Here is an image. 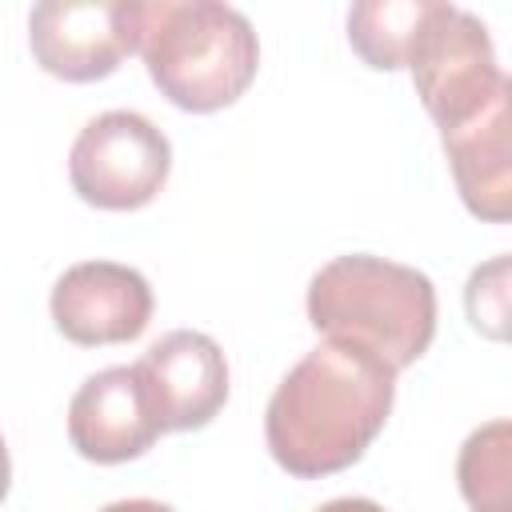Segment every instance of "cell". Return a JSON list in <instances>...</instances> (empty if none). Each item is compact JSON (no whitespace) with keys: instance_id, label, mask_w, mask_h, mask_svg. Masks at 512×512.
I'll return each mask as SVG.
<instances>
[{"instance_id":"6da1fadb","label":"cell","mask_w":512,"mask_h":512,"mask_svg":"<svg viewBox=\"0 0 512 512\" xmlns=\"http://www.w3.org/2000/svg\"><path fill=\"white\" fill-rule=\"evenodd\" d=\"M396 400V372L364 348L324 340L272 392L264 440L296 480L352 468L384 432Z\"/></svg>"},{"instance_id":"7a4b0ae2","label":"cell","mask_w":512,"mask_h":512,"mask_svg":"<svg viewBox=\"0 0 512 512\" xmlns=\"http://www.w3.org/2000/svg\"><path fill=\"white\" fill-rule=\"evenodd\" d=\"M136 52L160 96L180 112L236 104L260 68L248 16L220 0H136Z\"/></svg>"},{"instance_id":"3957f363","label":"cell","mask_w":512,"mask_h":512,"mask_svg":"<svg viewBox=\"0 0 512 512\" xmlns=\"http://www.w3.org/2000/svg\"><path fill=\"white\" fill-rule=\"evenodd\" d=\"M308 320L324 340L364 348L392 372H404L432 348L436 288L420 268L352 252L312 276Z\"/></svg>"},{"instance_id":"277c9868","label":"cell","mask_w":512,"mask_h":512,"mask_svg":"<svg viewBox=\"0 0 512 512\" xmlns=\"http://www.w3.org/2000/svg\"><path fill=\"white\" fill-rule=\"evenodd\" d=\"M404 68L412 72L416 96L440 132L468 124L492 100L508 96V76L496 64L484 20L444 0H428Z\"/></svg>"},{"instance_id":"5b68a950","label":"cell","mask_w":512,"mask_h":512,"mask_svg":"<svg viewBox=\"0 0 512 512\" xmlns=\"http://www.w3.org/2000/svg\"><path fill=\"white\" fill-rule=\"evenodd\" d=\"M172 172L168 136L140 112L112 108L88 120L68 152L72 192L104 212H132L160 196Z\"/></svg>"},{"instance_id":"8992f818","label":"cell","mask_w":512,"mask_h":512,"mask_svg":"<svg viewBox=\"0 0 512 512\" xmlns=\"http://www.w3.org/2000/svg\"><path fill=\"white\" fill-rule=\"evenodd\" d=\"M28 44L56 80H104L136 52V0H44L28 12Z\"/></svg>"},{"instance_id":"52a82bcc","label":"cell","mask_w":512,"mask_h":512,"mask_svg":"<svg viewBox=\"0 0 512 512\" xmlns=\"http://www.w3.org/2000/svg\"><path fill=\"white\" fill-rule=\"evenodd\" d=\"M132 368L160 420V432L204 428L228 400V360L204 332L176 328L160 336Z\"/></svg>"},{"instance_id":"ba28073f","label":"cell","mask_w":512,"mask_h":512,"mask_svg":"<svg viewBox=\"0 0 512 512\" xmlns=\"http://www.w3.org/2000/svg\"><path fill=\"white\" fill-rule=\"evenodd\" d=\"M52 320L80 348L128 344L152 320V288L128 264L84 260L52 284Z\"/></svg>"},{"instance_id":"9c48e42d","label":"cell","mask_w":512,"mask_h":512,"mask_svg":"<svg viewBox=\"0 0 512 512\" xmlns=\"http://www.w3.org/2000/svg\"><path fill=\"white\" fill-rule=\"evenodd\" d=\"M160 436V420L132 364L92 372L68 404V440L92 464H124L144 456Z\"/></svg>"},{"instance_id":"30bf717a","label":"cell","mask_w":512,"mask_h":512,"mask_svg":"<svg viewBox=\"0 0 512 512\" xmlns=\"http://www.w3.org/2000/svg\"><path fill=\"white\" fill-rule=\"evenodd\" d=\"M456 192L464 208L488 224L512 216V152H508V96L492 100L468 124L440 132Z\"/></svg>"},{"instance_id":"8fae6325","label":"cell","mask_w":512,"mask_h":512,"mask_svg":"<svg viewBox=\"0 0 512 512\" xmlns=\"http://www.w3.org/2000/svg\"><path fill=\"white\" fill-rule=\"evenodd\" d=\"M428 12V0H364L348 12V44L352 52L376 68L396 72L408 60L416 28Z\"/></svg>"},{"instance_id":"7c38bea8","label":"cell","mask_w":512,"mask_h":512,"mask_svg":"<svg viewBox=\"0 0 512 512\" xmlns=\"http://www.w3.org/2000/svg\"><path fill=\"white\" fill-rule=\"evenodd\" d=\"M460 496L472 512H512V424L492 420L476 428L456 460Z\"/></svg>"},{"instance_id":"4fadbf2b","label":"cell","mask_w":512,"mask_h":512,"mask_svg":"<svg viewBox=\"0 0 512 512\" xmlns=\"http://www.w3.org/2000/svg\"><path fill=\"white\" fill-rule=\"evenodd\" d=\"M464 304H468V320H472L476 332H484L488 340H504V320H508V256H496V260L480 264L468 276Z\"/></svg>"},{"instance_id":"5bb4252c","label":"cell","mask_w":512,"mask_h":512,"mask_svg":"<svg viewBox=\"0 0 512 512\" xmlns=\"http://www.w3.org/2000/svg\"><path fill=\"white\" fill-rule=\"evenodd\" d=\"M316 512H384V508L376 500H364V496H340V500L320 504Z\"/></svg>"},{"instance_id":"9a60e30c","label":"cell","mask_w":512,"mask_h":512,"mask_svg":"<svg viewBox=\"0 0 512 512\" xmlns=\"http://www.w3.org/2000/svg\"><path fill=\"white\" fill-rule=\"evenodd\" d=\"M100 512H176V508H168V504H160V500H116V504H104Z\"/></svg>"},{"instance_id":"2e32d148","label":"cell","mask_w":512,"mask_h":512,"mask_svg":"<svg viewBox=\"0 0 512 512\" xmlns=\"http://www.w3.org/2000/svg\"><path fill=\"white\" fill-rule=\"evenodd\" d=\"M8 484H12V460H8V444H4V436H0V504H4V496H8Z\"/></svg>"}]
</instances>
